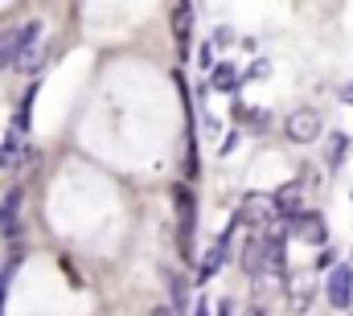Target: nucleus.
<instances>
[{"instance_id": "f257e3e1", "label": "nucleus", "mask_w": 353, "mask_h": 316, "mask_svg": "<svg viewBox=\"0 0 353 316\" xmlns=\"http://www.w3.org/2000/svg\"><path fill=\"white\" fill-rule=\"evenodd\" d=\"M173 201H176V246H181V259H193V230H197V201H193V189H189V185H176Z\"/></svg>"}, {"instance_id": "f03ea898", "label": "nucleus", "mask_w": 353, "mask_h": 316, "mask_svg": "<svg viewBox=\"0 0 353 316\" xmlns=\"http://www.w3.org/2000/svg\"><path fill=\"white\" fill-rule=\"evenodd\" d=\"M37 37H41V21H25V25L12 33V58H8V66H17V70H33V66L41 62Z\"/></svg>"}, {"instance_id": "7ed1b4c3", "label": "nucleus", "mask_w": 353, "mask_h": 316, "mask_svg": "<svg viewBox=\"0 0 353 316\" xmlns=\"http://www.w3.org/2000/svg\"><path fill=\"white\" fill-rule=\"evenodd\" d=\"M283 132H288V140H296V144H312V140L321 136V115H316L312 107H300V111H292V115L283 119Z\"/></svg>"}, {"instance_id": "20e7f679", "label": "nucleus", "mask_w": 353, "mask_h": 316, "mask_svg": "<svg viewBox=\"0 0 353 316\" xmlns=\"http://www.w3.org/2000/svg\"><path fill=\"white\" fill-rule=\"evenodd\" d=\"M271 218H275V201H271V197H259V193H247V197H243L239 222H247V226H267Z\"/></svg>"}, {"instance_id": "39448f33", "label": "nucleus", "mask_w": 353, "mask_h": 316, "mask_svg": "<svg viewBox=\"0 0 353 316\" xmlns=\"http://www.w3.org/2000/svg\"><path fill=\"white\" fill-rule=\"evenodd\" d=\"M226 250H230V226L214 238V246L205 250V259H201V267H197V279H201V284H210V279L218 275V267L226 263Z\"/></svg>"}, {"instance_id": "423d86ee", "label": "nucleus", "mask_w": 353, "mask_h": 316, "mask_svg": "<svg viewBox=\"0 0 353 316\" xmlns=\"http://www.w3.org/2000/svg\"><path fill=\"white\" fill-rule=\"evenodd\" d=\"M325 296H329V304H333V308H350V300H353V271H350V267H333Z\"/></svg>"}, {"instance_id": "0eeeda50", "label": "nucleus", "mask_w": 353, "mask_h": 316, "mask_svg": "<svg viewBox=\"0 0 353 316\" xmlns=\"http://www.w3.org/2000/svg\"><path fill=\"white\" fill-rule=\"evenodd\" d=\"M263 238V267H259V275H279L283 271V235L279 230H267V235H259Z\"/></svg>"}, {"instance_id": "6e6552de", "label": "nucleus", "mask_w": 353, "mask_h": 316, "mask_svg": "<svg viewBox=\"0 0 353 316\" xmlns=\"http://www.w3.org/2000/svg\"><path fill=\"white\" fill-rule=\"evenodd\" d=\"M288 230L296 238H304V242H325V218L321 214H300V218L288 222Z\"/></svg>"}, {"instance_id": "1a4fd4ad", "label": "nucleus", "mask_w": 353, "mask_h": 316, "mask_svg": "<svg viewBox=\"0 0 353 316\" xmlns=\"http://www.w3.org/2000/svg\"><path fill=\"white\" fill-rule=\"evenodd\" d=\"M21 230V189H12L4 201H0V235L12 238Z\"/></svg>"}, {"instance_id": "9d476101", "label": "nucleus", "mask_w": 353, "mask_h": 316, "mask_svg": "<svg viewBox=\"0 0 353 316\" xmlns=\"http://www.w3.org/2000/svg\"><path fill=\"white\" fill-rule=\"evenodd\" d=\"M271 201H275V210H279V218H283V222H292V218H300V214H304V210H300V185H283Z\"/></svg>"}, {"instance_id": "9b49d317", "label": "nucleus", "mask_w": 353, "mask_h": 316, "mask_svg": "<svg viewBox=\"0 0 353 316\" xmlns=\"http://www.w3.org/2000/svg\"><path fill=\"white\" fill-rule=\"evenodd\" d=\"M259 267H263V238L251 235L247 246H243V271H247V275H259Z\"/></svg>"}, {"instance_id": "f8f14e48", "label": "nucleus", "mask_w": 353, "mask_h": 316, "mask_svg": "<svg viewBox=\"0 0 353 316\" xmlns=\"http://www.w3.org/2000/svg\"><path fill=\"white\" fill-rule=\"evenodd\" d=\"M189 17H193V8L189 4H181L173 12V29H176V46H181V58H189Z\"/></svg>"}, {"instance_id": "ddd939ff", "label": "nucleus", "mask_w": 353, "mask_h": 316, "mask_svg": "<svg viewBox=\"0 0 353 316\" xmlns=\"http://www.w3.org/2000/svg\"><path fill=\"white\" fill-rule=\"evenodd\" d=\"M214 90H222V95H230V90H239V70H234L230 62H222V66H214Z\"/></svg>"}, {"instance_id": "4468645a", "label": "nucleus", "mask_w": 353, "mask_h": 316, "mask_svg": "<svg viewBox=\"0 0 353 316\" xmlns=\"http://www.w3.org/2000/svg\"><path fill=\"white\" fill-rule=\"evenodd\" d=\"M345 144H350V140H345L341 132H333V136H329V168H337V164L345 160Z\"/></svg>"}, {"instance_id": "2eb2a0df", "label": "nucleus", "mask_w": 353, "mask_h": 316, "mask_svg": "<svg viewBox=\"0 0 353 316\" xmlns=\"http://www.w3.org/2000/svg\"><path fill=\"white\" fill-rule=\"evenodd\" d=\"M17 160H21V140L8 136V140L0 144V164H17Z\"/></svg>"}, {"instance_id": "dca6fc26", "label": "nucleus", "mask_w": 353, "mask_h": 316, "mask_svg": "<svg viewBox=\"0 0 353 316\" xmlns=\"http://www.w3.org/2000/svg\"><path fill=\"white\" fill-rule=\"evenodd\" d=\"M169 284H173V300H176V308H185V279H181V275H169Z\"/></svg>"}, {"instance_id": "f3484780", "label": "nucleus", "mask_w": 353, "mask_h": 316, "mask_svg": "<svg viewBox=\"0 0 353 316\" xmlns=\"http://www.w3.org/2000/svg\"><path fill=\"white\" fill-rule=\"evenodd\" d=\"M197 58H201V66H214V46H201V54H197Z\"/></svg>"}, {"instance_id": "a211bd4d", "label": "nucleus", "mask_w": 353, "mask_h": 316, "mask_svg": "<svg viewBox=\"0 0 353 316\" xmlns=\"http://www.w3.org/2000/svg\"><path fill=\"white\" fill-rule=\"evenodd\" d=\"M316 267H333V250H329V246H325V250L316 255Z\"/></svg>"}, {"instance_id": "6ab92c4d", "label": "nucleus", "mask_w": 353, "mask_h": 316, "mask_svg": "<svg viewBox=\"0 0 353 316\" xmlns=\"http://www.w3.org/2000/svg\"><path fill=\"white\" fill-rule=\"evenodd\" d=\"M341 99H345V103H353V82H345V86H341Z\"/></svg>"}, {"instance_id": "aec40b11", "label": "nucleus", "mask_w": 353, "mask_h": 316, "mask_svg": "<svg viewBox=\"0 0 353 316\" xmlns=\"http://www.w3.org/2000/svg\"><path fill=\"white\" fill-rule=\"evenodd\" d=\"M193 316H210V304H205V300H201V304H197V308H193Z\"/></svg>"}, {"instance_id": "412c9836", "label": "nucleus", "mask_w": 353, "mask_h": 316, "mask_svg": "<svg viewBox=\"0 0 353 316\" xmlns=\"http://www.w3.org/2000/svg\"><path fill=\"white\" fill-rule=\"evenodd\" d=\"M247 316H263V313H259V308H251V313H247Z\"/></svg>"}, {"instance_id": "4be33fe9", "label": "nucleus", "mask_w": 353, "mask_h": 316, "mask_svg": "<svg viewBox=\"0 0 353 316\" xmlns=\"http://www.w3.org/2000/svg\"><path fill=\"white\" fill-rule=\"evenodd\" d=\"M152 316H169V313H165V308H161V313H152Z\"/></svg>"}, {"instance_id": "5701e85b", "label": "nucleus", "mask_w": 353, "mask_h": 316, "mask_svg": "<svg viewBox=\"0 0 353 316\" xmlns=\"http://www.w3.org/2000/svg\"><path fill=\"white\" fill-rule=\"evenodd\" d=\"M0 37H4V29H0Z\"/></svg>"}]
</instances>
